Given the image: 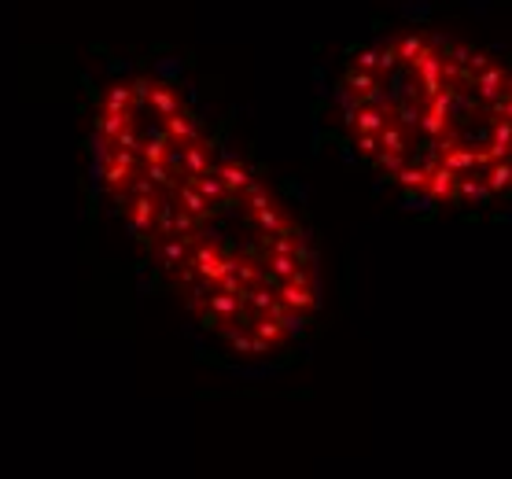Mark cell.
Wrapping results in <instances>:
<instances>
[{
    "mask_svg": "<svg viewBox=\"0 0 512 479\" xmlns=\"http://www.w3.org/2000/svg\"><path fill=\"white\" fill-rule=\"evenodd\" d=\"M89 170L188 321L222 351L266 362L321 314V262L303 218L196 100L155 71L96 93Z\"/></svg>",
    "mask_w": 512,
    "mask_h": 479,
    "instance_id": "obj_1",
    "label": "cell"
},
{
    "mask_svg": "<svg viewBox=\"0 0 512 479\" xmlns=\"http://www.w3.org/2000/svg\"><path fill=\"white\" fill-rule=\"evenodd\" d=\"M350 152L420 207L512 199V59L446 30H395L350 52L336 89Z\"/></svg>",
    "mask_w": 512,
    "mask_h": 479,
    "instance_id": "obj_2",
    "label": "cell"
}]
</instances>
